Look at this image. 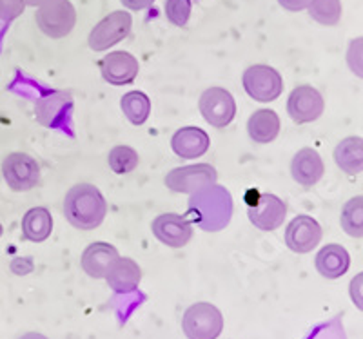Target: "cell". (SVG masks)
I'll return each mask as SVG.
<instances>
[{"label": "cell", "instance_id": "obj_4", "mask_svg": "<svg viewBox=\"0 0 363 339\" xmlns=\"http://www.w3.org/2000/svg\"><path fill=\"white\" fill-rule=\"evenodd\" d=\"M242 86L252 100L262 104L274 102L284 93V79L274 67L267 64L249 66L242 75Z\"/></svg>", "mask_w": 363, "mask_h": 339}, {"label": "cell", "instance_id": "obj_28", "mask_svg": "<svg viewBox=\"0 0 363 339\" xmlns=\"http://www.w3.org/2000/svg\"><path fill=\"white\" fill-rule=\"evenodd\" d=\"M24 0H0V21L11 22L24 13Z\"/></svg>", "mask_w": 363, "mask_h": 339}, {"label": "cell", "instance_id": "obj_2", "mask_svg": "<svg viewBox=\"0 0 363 339\" xmlns=\"http://www.w3.org/2000/svg\"><path fill=\"white\" fill-rule=\"evenodd\" d=\"M182 331L187 339H216L223 331L222 312L213 303H194L184 312Z\"/></svg>", "mask_w": 363, "mask_h": 339}, {"label": "cell", "instance_id": "obj_14", "mask_svg": "<svg viewBox=\"0 0 363 339\" xmlns=\"http://www.w3.org/2000/svg\"><path fill=\"white\" fill-rule=\"evenodd\" d=\"M209 134L203 129L187 125L178 129L171 138V149L178 158L184 160H196L209 151Z\"/></svg>", "mask_w": 363, "mask_h": 339}, {"label": "cell", "instance_id": "obj_22", "mask_svg": "<svg viewBox=\"0 0 363 339\" xmlns=\"http://www.w3.org/2000/svg\"><path fill=\"white\" fill-rule=\"evenodd\" d=\"M120 108L133 125H144L151 115V100L142 91H129L120 100Z\"/></svg>", "mask_w": 363, "mask_h": 339}, {"label": "cell", "instance_id": "obj_30", "mask_svg": "<svg viewBox=\"0 0 363 339\" xmlns=\"http://www.w3.org/2000/svg\"><path fill=\"white\" fill-rule=\"evenodd\" d=\"M311 2H313V0H278V4H280L281 8L293 13L307 9L311 6Z\"/></svg>", "mask_w": 363, "mask_h": 339}, {"label": "cell", "instance_id": "obj_33", "mask_svg": "<svg viewBox=\"0 0 363 339\" xmlns=\"http://www.w3.org/2000/svg\"><path fill=\"white\" fill-rule=\"evenodd\" d=\"M26 6H33V8H38L40 4H44L45 0H24Z\"/></svg>", "mask_w": 363, "mask_h": 339}, {"label": "cell", "instance_id": "obj_15", "mask_svg": "<svg viewBox=\"0 0 363 339\" xmlns=\"http://www.w3.org/2000/svg\"><path fill=\"white\" fill-rule=\"evenodd\" d=\"M325 166L322 156L313 147H303L298 151L291 160V174L296 183L301 187H313L323 178Z\"/></svg>", "mask_w": 363, "mask_h": 339}, {"label": "cell", "instance_id": "obj_13", "mask_svg": "<svg viewBox=\"0 0 363 339\" xmlns=\"http://www.w3.org/2000/svg\"><path fill=\"white\" fill-rule=\"evenodd\" d=\"M140 64L128 51H113L100 60L102 79L111 86H128L135 82Z\"/></svg>", "mask_w": 363, "mask_h": 339}, {"label": "cell", "instance_id": "obj_32", "mask_svg": "<svg viewBox=\"0 0 363 339\" xmlns=\"http://www.w3.org/2000/svg\"><path fill=\"white\" fill-rule=\"evenodd\" d=\"M18 339H48L44 334H38V332H28V334L21 335Z\"/></svg>", "mask_w": 363, "mask_h": 339}, {"label": "cell", "instance_id": "obj_19", "mask_svg": "<svg viewBox=\"0 0 363 339\" xmlns=\"http://www.w3.org/2000/svg\"><path fill=\"white\" fill-rule=\"evenodd\" d=\"M280 116L272 109H258L247 120V132L256 144H271L280 134Z\"/></svg>", "mask_w": 363, "mask_h": 339}, {"label": "cell", "instance_id": "obj_3", "mask_svg": "<svg viewBox=\"0 0 363 339\" xmlns=\"http://www.w3.org/2000/svg\"><path fill=\"white\" fill-rule=\"evenodd\" d=\"M35 21L45 37L57 40L73 31L77 24V9L71 0H45L44 4L38 6Z\"/></svg>", "mask_w": 363, "mask_h": 339}, {"label": "cell", "instance_id": "obj_17", "mask_svg": "<svg viewBox=\"0 0 363 339\" xmlns=\"http://www.w3.org/2000/svg\"><path fill=\"white\" fill-rule=\"evenodd\" d=\"M118 256V251L113 245L106 243V241H95L86 247L82 258H80V265H82L84 272L93 280H106L109 267Z\"/></svg>", "mask_w": 363, "mask_h": 339}, {"label": "cell", "instance_id": "obj_7", "mask_svg": "<svg viewBox=\"0 0 363 339\" xmlns=\"http://www.w3.org/2000/svg\"><path fill=\"white\" fill-rule=\"evenodd\" d=\"M2 176L15 193H28L40 182V166L26 153H11L2 161Z\"/></svg>", "mask_w": 363, "mask_h": 339}, {"label": "cell", "instance_id": "obj_10", "mask_svg": "<svg viewBox=\"0 0 363 339\" xmlns=\"http://www.w3.org/2000/svg\"><path fill=\"white\" fill-rule=\"evenodd\" d=\"M322 225L313 216L298 214L285 227V245L296 254L313 253L322 241Z\"/></svg>", "mask_w": 363, "mask_h": 339}, {"label": "cell", "instance_id": "obj_16", "mask_svg": "<svg viewBox=\"0 0 363 339\" xmlns=\"http://www.w3.org/2000/svg\"><path fill=\"white\" fill-rule=\"evenodd\" d=\"M109 289L116 294H129L138 289L142 282V269L131 258L118 256L106 274Z\"/></svg>", "mask_w": 363, "mask_h": 339}, {"label": "cell", "instance_id": "obj_27", "mask_svg": "<svg viewBox=\"0 0 363 339\" xmlns=\"http://www.w3.org/2000/svg\"><path fill=\"white\" fill-rule=\"evenodd\" d=\"M347 66L358 79H363V37L351 40L347 47Z\"/></svg>", "mask_w": 363, "mask_h": 339}, {"label": "cell", "instance_id": "obj_9", "mask_svg": "<svg viewBox=\"0 0 363 339\" xmlns=\"http://www.w3.org/2000/svg\"><path fill=\"white\" fill-rule=\"evenodd\" d=\"M323 109H325V100L322 93L307 84L294 87L287 100V113L291 120L298 125L318 120L323 115Z\"/></svg>", "mask_w": 363, "mask_h": 339}, {"label": "cell", "instance_id": "obj_25", "mask_svg": "<svg viewBox=\"0 0 363 339\" xmlns=\"http://www.w3.org/2000/svg\"><path fill=\"white\" fill-rule=\"evenodd\" d=\"M138 153L129 145H116L109 151L108 154V163L109 169L115 174H128L138 167Z\"/></svg>", "mask_w": 363, "mask_h": 339}, {"label": "cell", "instance_id": "obj_1", "mask_svg": "<svg viewBox=\"0 0 363 339\" xmlns=\"http://www.w3.org/2000/svg\"><path fill=\"white\" fill-rule=\"evenodd\" d=\"M66 219L79 231H93L100 227L108 214V202L99 187L91 183H77L64 198Z\"/></svg>", "mask_w": 363, "mask_h": 339}, {"label": "cell", "instance_id": "obj_23", "mask_svg": "<svg viewBox=\"0 0 363 339\" xmlns=\"http://www.w3.org/2000/svg\"><path fill=\"white\" fill-rule=\"evenodd\" d=\"M340 224L347 236L363 238V196H354L343 205Z\"/></svg>", "mask_w": 363, "mask_h": 339}, {"label": "cell", "instance_id": "obj_21", "mask_svg": "<svg viewBox=\"0 0 363 339\" xmlns=\"http://www.w3.org/2000/svg\"><path fill=\"white\" fill-rule=\"evenodd\" d=\"M53 232V216L45 207L29 209L22 218V236L28 241L42 243Z\"/></svg>", "mask_w": 363, "mask_h": 339}, {"label": "cell", "instance_id": "obj_34", "mask_svg": "<svg viewBox=\"0 0 363 339\" xmlns=\"http://www.w3.org/2000/svg\"><path fill=\"white\" fill-rule=\"evenodd\" d=\"M2 231H4V229H2V225H0V236H2Z\"/></svg>", "mask_w": 363, "mask_h": 339}, {"label": "cell", "instance_id": "obj_20", "mask_svg": "<svg viewBox=\"0 0 363 339\" xmlns=\"http://www.w3.org/2000/svg\"><path fill=\"white\" fill-rule=\"evenodd\" d=\"M336 166L349 176L363 173V138L347 137L336 145Z\"/></svg>", "mask_w": 363, "mask_h": 339}, {"label": "cell", "instance_id": "obj_6", "mask_svg": "<svg viewBox=\"0 0 363 339\" xmlns=\"http://www.w3.org/2000/svg\"><path fill=\"white\" fill-rule=\"evenodd\" d=\"M133 28V18L128 11H113L91 29L87 44L93 51H108L124 40Z\"/></svg>", "mask_w": 363, "mask_h": 339}, {"label": "cell", "instance_id": "obj_31", "mask_svg": "<svg viewBox=\"0 0 363 339\" xmlns=\"http://www.w3.org/2000/svg\"><path fill=\"white\" fill-rule=\"evenodd\" d=\"M120 2L124 4L125 9H131V11H142L155 4V0H120Z\"/></svg>", "mask_w": 363, "mask_h": 339}, {"label": "cell", "instance_id": "obj_24", "mask_svg": "<svg viewBox=\"0 0 363 339\" xmlns=\"http://www.w3.org/2000/svg\"><path fill=\"white\" fill-rule=\"evenodd\" d=\"M307 9L311 18L322 25H336L342 18V0H313Z\"/></svg>", "mask_w": 363, "mask_h": 339}, {"label": "cell", "instance_id": "obj_11", "mask_svg": "<svg viewBox=\"0 0 363 339\" xmlns=\"http://www.w3.org/2000/svg\"><path fill=\"white\" fill-rule=\"evenodd\" d=\"M247 216L249 222L258 231L272 232L284 225L285 216H287V205L280 196L265 193L256 198L255 205H249Z\"/></svg>", "mask_w": 363, "mask_h": 339}, {"label": "cell", "instance_id": "obj_8", "mask_svg": "<svg viewBox=\"0 0 363 339\" xmlns=\"http://www.w3.org/2000/svg\"><path fill=\"white\" fill-rule=\"evenodd\" d=\"M199 109L207 124L216 129L227 127L236 116L235 96L223 87H209L200 96Z\"/></svg>", "mask_w": 363, "mask_h": 339}, {"label": "cell", "instance_id": "obj_26", "mask_svg": "<svg viewBox=\"0 0 363 339\" xmlns=\"http://www.w3.org/2000/svg\"><path fill=\"white\" fill-rule=\"evenodd\" d=\"M191 9H193L191 0H165V17L177 28L187 25L191 18Z\"/></svg>", "mask_w": 363, "mask_h": 339}, {"label": "cell", "instance_id": "obj_29", "mask_svg": "<svg viewBox=\"0 0 363 339\" xmlns=\"http://www.w3.org/2000/svg\"><path fill=\"white\" fill-rule=\"evenodd\" d=\"M349 294H351V299L356 309L363 312V272L352 277L351 285H349Z\"/></svg>", "mask_w": 363, "mask_h": 339}, {"label": "cell", "instance_id": "obj_12", "mask_svg": "<svg viewBox=\"0 0 363 339\" xmlns=\"http://www.w3.org/2000/svg\"><path fill=\"white\" fill-rule=\"evenodd\" d=\"M151 231L160 243L171 248L186 247L193 238V225L189 219L174 212L157 216L151 224Z\"/></svg>", "mask_w": 363, "mask_h": 339}, {"label": "cell", "instance_id": "obj_18", "mask_svg": "<svg viewBox=\"0 0 363 339\" xmlns=\"http://www.w3.org/2000/svg\"><path fill=\"white\" fill-rule=\"evenodd\" d=\"M314 265H316V270L320 272V276L327 277V280H338L351 267V256H349L343 245L329 243L320 248Z\"/></svg>", "mask_w": 363, "mask_h": 339}, {"label": "cell", "instance_id": "obj_5", "mask_svg": "<svg viewBox=\"0 0 363 339\" xmlns=\"http://www.w3.org/2000/svg\"><path fill=\"white\" fill-rule=\"evenodd\" d=\"M218 173L209 163H196V166L177 167L165 176V187L173 193L182 195H194L206 187L215 185Z\"/></svg>", "mask_w": 363, "mask_h": 339}]
</instances>
